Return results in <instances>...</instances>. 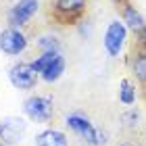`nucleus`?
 Masks as SVG:
<instances>
[{"label": "nucleus", "mask_w": 146, "mask_h": 146, "mask_svg": "<svg viewBox=\"0 0 146 146\" xmlns=\"http://www.w3.org/2000/svg\"><path fill=\"white\" fill-rule=\"evenodd\" d=\"M65 125L73 131L75 136H79L84 140V144L88 146H104L107 144V134H102L100 129L94 127V123L88 117L79 115V113H71L65 117Z\"/></svg>", "instance_id": "obj_1"}, {"label": "nucleus", "mask_w": 146, "mask_h": 146, "mask_svg": "<svg viewBox=\"0 0 146 146\" xmlns=\"http://www.w3.org/2000/svg\"><path fill=\"white\" fill-rule=\"evenodd\" d=\"M27 46H29V40L19 27H11L9 25V27H4L0 31V52H4V54L19 56L27 50Z\"/></svg>", "instance_id": "obj_2"}, {"label": "nucleus", "mask_w": 146, "mask_h": 146, "mask_svg": "<svg viewBox=\"0 0 146 146\" xmlns=\"http://www.w3.org/2000/svg\"><path fill=\"white\" fill-rule=\"evenodd\" d=\"M40 79V73L31 67V63H15L9 69V82L17 90H34Z\"/></svg>", "instance_id": "obj_3"}, {"label": "nucleus", "mask_w": 146, "mask_h": 146, "mask_svg": "<svg viewBox=\"0 0 146 146\" xmlns=\"http://www.w3.org/2000/svg\"><path fill=\"white\" fill-rule=\"evenodd\" d=\"M127 40V27H125L123 21H111L107 25V31H104V38H102V46L104 50L109 52V56H119L123 50V44Z\"/></svg>", "instance_id": "obj_4"}, {"label": "nucleus", "mask_w": 146, "mask_h": 146, "mask_svg": "<svg viewBox=\"0 0 146 146\" xmlns=\"http://www.w3.org/2000/svg\"><path fill=\"white\" fill-rule=\"evenodd\" d=\"M38 9H40V0H17L6 13V21L11 27L21 29L23 25L31 21V17L38 13Z\"/></svg>", "instance_id": "obj_5"}, {"label": "nucleus", "mask_w": 146, "mask_h": 146, "mask_svg": "<svg viewBox=\"0 0 146 146\" xmlns=\"http://www.w3.org/2000/svg\"><path fill=\"white\" fill-rule=\"evenodd\" d=\"M23 113L31 121L46 123V121L52 119V100L48 96H40V94L29 96L27 100L23 102Z\"/></svg>", "instance_id": "obj_6"}, {"label": "nucleus", "mask_w": 146, "mask_h": 146, "mask_svg": "<svg viewBox=\"0 0 146 146\" xmlns=\"http://www.w3.org/2000/svg\"><path fill=\"white\" fill-rule=\"evenodd\" d=\"M27 131V121L23 117H4L0 121V140L4 144H19Z\"/></svg>", "instance_id": "obj_7"}, {"label": "nucleus", "mask_w": 146, "mask_h": 146, "mask_svg": "<svg viewBox=\"0 0 146 146\" xmlns=\"http://www.w3.org/2000/svg\"><path fill=\"white\" fill-rule=\"evenodd\" d=\"M86 6H88V0H54L52 11L58 21H71L82 15Z\"/></svg>", "instance_id": "obj_8"}, {"label": "nucleus", "mask_w": 146, "mask_h": 146, "mask_svg": "<svg viewBox=\"0 0 146 146\" xmlns=\"http://www.w3.org/2000/svg\"><path fill=\"white\" fill-rule=\"evenodd\" d=\"M34 146H69V138L65 131L50 127V129H44L40 134H36Z\"/></svg>", "instance_id": "obj_9"}, {"label": "nucleus", "mask_w": 146, "mask_h": 146, "mask_svg": "<svg viewBox=\"0 0 146 146\" xmlns=\"http://www.w3.org/2000/svg\"><path fill=\"white\" fill-rule=\"evenodd\" d=\"M65 67H67V61H65V56L61 54V52H58L54 61H52V63L48 65V67H46V69L42 71L40 79H42V82H46V84H54V82H58V79L63 77Z\"/></svg>", "instance_id": "obj_10"}, {"label": "nucleus", "mask_w": 146, "mask_h": 146, "mask_svg": "<svg viewBox=\"0 0 146 146\" xmlns=\"http://www.w3.org/2000/svg\"><path fill=\"white\" fill-rule=\"evenodd\" d=\"M123 23H125V27H129L131 31H136V34H142L146 29V19L129 4L123 9Z\"/></svg>", "instance_id": "obj_11"}, {"label": "nucleus", "mask_w": 146, "mask_h": 146, "mask_svg": "<svg viewBox=\"0 0 146 146\" xmlns=\"http://www.w3.org/2000/svg\"><path fill=\"white\" fill-rule=\"evenodd\" d=\"M61 38L56 34H42L36 38V48L40 52H61Z\"/></svg>", "instance_id": "obj_12"}, {"label": "nucleus", "mask_w": 146, "mask_h": 146, "mask_svg": "<svg viewBox=\"0 0 146 146\" xmlns=\"http://www.w3.org/2000/svg\"><path fill=\"white\" fill-rule=\"evenodd\" d=\"M119 102L125 104V107H131L136 102V88L131 86L129 79H123L119 84Z\"/></svg>", "instance_id": "obj_13"}, {"label": "nucleus", "mask_w": 146, "mask_h": 146, "mask_svg": "<svg viewBox=\"0 0 146 146\" xmlns=\"http://www.w3.org/2000/svg\"><path fill=\"white\" fill-rule=\"evenodd\" d=\"M56 54H58V52H40V54L34 58V61H31V67H34V69L40 73V75H42V71L48 67L52 61H54Z\"/></svg>", "instance_id": "obj_14"}, {"label": "nucleus", "mask_w": 146, "mask_h": 146, "mask_svg": "<svg viewBox=\"0 0 146 146\" xmlns=\"http://www.w3.org/2000/svg\"><path fill=\"white\" fill-rule=\"evenodd\" d=\"M131 69H134V75H136L138 82L146 84V52H140V54L134 58Z\"/></svg>", "instance_id": "obj_15"}, {"label": "nucleus", "mask_w": 146, "mask_h": 146, "mask_svg": "<svg viewBox=\"0 0 146 146\" xmlns=\"http://www.w3.org/2000/svg\"><path fill=\"white\" fill-rule=\"evenodd\" d=\"M119 146H134V144H131V142H121Z\"/></svg>", "instance_id": "obj_16"}, {"label": "nucleus", "mask_w": 146, "mask_h": 146, "mask_svg": "<svg viewBox=\"0 0 146 146\" xmlns=\"http://www.w3.org/2000/svg\"><path fill=\"white\" fill-rule=\"evenodd\" d=\"M0 146H9V144H4V142H2V140H0Z\"/></svg>", "instance_id": "obj_17"}]
</instances>
